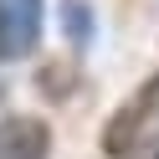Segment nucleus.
<instances>
[{
	"label": "nucleus",
	"instance_id": "obj_1",
	"mask_svg": "<svg viewBox=\"0 0 159 159\" xmlns=\"http://www.w3.org/2000/svg\"><path fill=\"white\" fill-rule=\"evenodd\" d=\"M154 139H159V72L113 113V123L103 128V149L113 159H134L139 149L154 144Z\"/></svg>",
	"mask_w": 159,
	"mask_h": 159
},
{
	"label": "nucleus",
	"instance_id": "obj_2",
	"mask_svg": "<svg viewBox=\"0 0 159 159\" xmlns=\"http://www.w3.org/2000/svg\"><path fill=\"white\" fill-rule=\"evenodd\" d=\"M41 41V0H0V62H21Z\"/></svg>",
	"mask_w": 159,
	"mask_h": 159
},
{
	"label": "nucleus",
	"instance_id": "obj_3",
	"mask_svg": "<svg viewBox=\"0 0 159 159\" xmlns=\"http://www.w3.org/2000/svg\"><path fill=\"white\" fill-rule=\"evenodd\" d=\"M46 154H52V128L41 118L0 123V159H46Z\"/></svg>",
	"mask_w": 159,
	"mask_h": 159
}]
</instances>
